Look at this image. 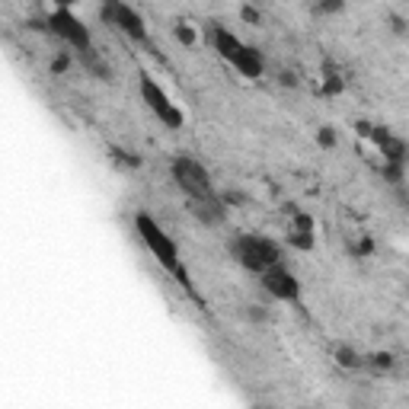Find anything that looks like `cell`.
Segmentation results:
<instances>
[{"label": "cell", "mask_w": 409, "mask_h": 409, "mask_svg": "<svg viewBox=\"0 0 409 409\" xmlns=\"http://www.w3.org/2000/svg\"><path fill=\"white\" fill-rule=\"evenodd\" d=\"M371 358H374V367H377V371H387V367L393 365L390 355H371Z\"/></svg>", "instance_id": "obj_13"}, {"label": "cell", "mask_w": 409, "mask_h": 409, "mask_svg": "<svg viewBox=\"0 0 409 409\" xmlns=\"http://www.w3.org/2000/svg\"><path fill=\"white\" fill-rule=\"evenodd\" d=\"M170 167H173L176 185L189 195V205H215V201H221L217 199V192H215V185H211L208 170L201 167L199 160L179 154V157H173Z\"/></svg>", "instance_id": "obj_3"}, {"label": "cell", "mask_w": 409, "mask_h": 409, "mask_svg": "<svg viewBox=\"0 0 409 409\" xmlns=\"http://www.w3.org/2000/svg\"><path fill=\"white\" fill-rule=\"evenodd\" d=\"M230 253H234V259L240 262L243 269L259 272V275H262L266 269H272V266H282V246H278L275 240L262 237V234H240V237H234Z\"/></svg>", "instance_id": "obj_4"}, {"label": "cell", "mask_w": 409, "mask_h": 409, "mask_svg": "<svg viewBox=\"0 0 409 409\" xmlns=\"http://www.w3.org/2000/svg\"><path fill=\"white\" fill-rule=\"evenodd\" d=\"M77 58H80V64H84L93 77H100V80H112V71H109V64H106V61H102L93 48L84 51V55H77Z\"/></svg>", "instance_id": "obj_10"}, {"label": "cell", "mask_w": 409, "mask_h": 409, "mask_svg": "<svg viewBox=\"0 0 409 409\" xmlns=\"http://www.w3.org/2000/svg\"><path fill=\"white\" fill-rule=\"evenodd\" d=\"M336 361H339L343 367H361V365H365V358H361L358 352L345 349V345H339V349H336Z\"/></svg>", "instance_id": "obj_11"}, {"label": "cell", "mask_w": 409, "mask_h": 409, "mask_svg": "<svg viewBox=\"0 0 409 409\" xmlns=\"http://www.w3.org/2000/svg\"><path fill=\"white\" fill-rule=\"evenodd\" d=\"M48 29L58 35L61 42H67L71 48H77V55H84V51L93 48L90 29H87V26L80 23V19H77L67 7H55V10H51V13H48Z\"/></svg>", "instance_id": "obj_5"}, {"label": "cell", "mask_w": 409, "mask_h": 409, "mask_svg": "<svg viewBox=\"0 0 409 409\" xmlns=\"http://www.w3.org/2000/svg\"><path fill=\"white\" fill-rule=\"evenodd\" d=\"M138 87H141V100L147 102V109H151L163 125H167V128H183V112H179V106L170 100L167 93L160 90V84L154 80L151 74H141Z\"/></svg>", "instance_id": "obj_6"}, {"label": "cell", "mask_w": 409, "mask_h": 409, "mask_svg": "<svg viewBox=\"0 0 409 409\" xmlns=\"http://www.w3.org/2000/svg\"><path fill=\"white\" fill-rule=\"evenodd\" d=\"M240 17L246 19V23H259V13L253 7H240Z\"/></svg>", "instance_id": "obj_14"}, {"label": "cell", "mask_w": 409, "mask_h": 409, "mask_svg": "<svg viewBox=\"0 0 409 409\" xmlns=\"http://www.w3.org/2000/svg\"><path fill=\"white\" fill-rule=\"evenodd\" d=\"M288 243L298 250H310L313 246V221L307 215H294V221L288 224Z\"/></svg>", "instance_id": "obj_9"}, {"label": "cell", "mask_w": 409, "mask_h": 409, "mask_svg": "<svg viewBox=\"0 0 409 409\" xmlns=\"http://www.w3.org/2000/svg\"><path fill=\"white\" fill-rule=\"evenodd\" d=\"M320 144H323V147H329V144H336V134L329 131V128H323V131H320Z\"/></svg>", "instance_id": "obj_15"}, {"label": "cell", "mask_w": 409, "mask_h": 409, "mask_svg": "<svg viewBox=\"0 0 409 409\" xmlns=\"http://www.w3.org/2000/svg\"><path fill=\"white\" fill-rule=\"evenodd\" d=\"M262 288L278 301H298L301 298V282L288 272L284 266H272L262 272Z\"/></svg>", "instance_id": "obj_8"}, {"label": "cell", "mask_w": 409, "mask_h": 409, "mask_svg": "<svg viewBox=\"0 0 409 409\" xmlns=\"http://www.w3.org/2000/svg\"><path fill=\"white\" fill-rule=\"evenodd\" d=\"M211 45H215L217 55H221L230 67H237L243 77H250V80L262 77V55H259L253 45L240 42L230 29H224V26H211Z\"/></svg>", "instance_id": "obj_2"}, {"label": "cell", "mask_w": 409, "mask_h": 409, "mask_svg": "<svg viewBox=\"0 0 409 409\" xmlns=\"http://www.w3.org/2000/svg\"><path fill=\"white\" fill-rule=\"evenodd\" d=\"M100 13H102V19H109L118 33H125L128 39H134V42H144V39H147V29H144L141 13H138L134 7H128V3L109 0V3H102Z\"/></svg>", "instance_id": "obj_7"}, {"label": "cell", "mask_w": 409, "mask_h": 409, "mask_svg": "<svg viewBox=\"0 0 409 409\" xmlns=\"http://www.w3.org/2000/svg\"><path fill=\"white\" fill-rule=\"evenodd\" d=\"M134 230H138V237H141L144 246L154 253V259H157L160 266L167 269L173 278H179V284H185V288L192 291V278H189V269L183 266V259H179V250H176V243L170 240L167 234H163V227H160L151 215L138 211V215H134Z\"/></svg>", "instance_id": "obj_1"}, {"label": "cell", "mask_w": 409, "mask_h": 409, "mask_svg": "<svg viewBox=\"0 0 409 409\" xmlns=\"http://www.w3.org/2000/svg\"><path fill=\"white\" fill-rule=\"evenodd\" d=\"M176 39H179V42H185V45H192L195 42V33L189 29V26H176Z\"/></svg>", "instance_id": "obj_12"}]
</instances>
